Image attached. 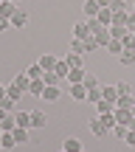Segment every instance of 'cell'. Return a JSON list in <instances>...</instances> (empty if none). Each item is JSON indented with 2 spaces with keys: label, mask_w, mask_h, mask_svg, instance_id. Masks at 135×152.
I'll use <instances>...</instances> for the list:
<instances>
[{
  "label": "cell",
  "mask_w": 135,
  "mask_h": 152,
  "mask_svg": "<svg viewBox=\"0 0 135 152\" xmlns=\"http://www.w3.org/2000/svg\"><path fill=\"white\" fill-rule=\"evenodd\" d=\"M110 34H113V39H124L130 34V28L127 26H110Z\"/></svg>",
  "instance_id": "21"
},
{
  "label": "cell",
  "mask_w": 135,
  "mask_h": 152,
  "mask_svg": "<svg viewBox=\"0 0 135 152\" xmlns=\"http://www.w3.org/2000/svg\"><path fill=\"white\" fill-rule=\"evenodd\" d=\"M0 144H3V149H14L17 147V141H14L11 132H3V135H0Z\"/></svg>",
  "instance_id": "28"
},
{
  "label": "cell",
  "mask_w": 135,
  "mask_h": 152,
  "mask_svg": "<svg viewBox=\"0 0 135 152\" xmlns=\"http://www.w3.org/2000/svg\"><path fill=\"white\" fill-rule=\"evenodd\" d=\"M0 135H3V127H0Z\"/></svg>",
  "instance_id": "46"
},
{
  "label": "cell",
  "mask_w": 135,
  "mask_h": 152,
  "mask_svg": "<svg viewBox=\"0 0 135 152\" xmlns=\"http://www.w3.org/2000/svg\"><path fill=\"white\" fill-rule=\"evenodd\" d=\"M85 42V54H93V51L99 48V42H96V37H87V39H82Z\"/></svg>",
  "instance_id": "33"
},
{
  "label": "cell",
  "mask_w": 135,
  "mask_h": 152,
  "mask_svg": "<svg viewBox=\"0 0 135 152\" xmlns=\"http://www.w3.org/2000/svg\"><path fill=\"white\" fill-rule=\"evenodd\" d=\"M107 51H110V54H115V56H121V54H124V42H121V39H110Z\"/></svg>",
  "instance_id": "25"
},
{
  "label": "cell",
  "mask_w": 135,
  "mask_h": 152,
  "mask_svg": "<svg viewBox=\"0 0 135 152\" xmlns=\"http://www.w3.org/2000/svg\"><path fill=\"white\" fill-rule=\"evenodd\" d=\"M62 152H65V149H62Z\"/></svg>",
  "instance_id": "53"
},
{
  "label": "cell",
  "mask_w": 135,
  "mask_h": 152,
  "mask_svg": "<svg viewBox=\"0 0 135 152\" xmlns=\"http://www.w3.org/2000/svg\"><path fill=\"white\" fill-rule=\"evenodd\" d=\"M85 68H70V73H68V82L70 85H82V82H85Z\"/></svg>",
  "instance_id": "10"
},
{
  "label": "cell",
  "mask_w": 135,
  "mask_h": 152,
  "mask_svg": "<svg viewBox=\"0 0 135 152\" xmlns=\"http://www.w3.org/2000/svg\"><path fill=\"white\" fill-rule=\"evenodd\" d=\"M82 85H85L87 90H93V87H99V79H96L93 73H85V82H82Z\"/></svg>",
  "instance_id": "34"
},
{
  "label": "cell",
  "mask_w": 135,
  "mask_h": 152,
  "mask_svg": "<svg viewBox=\"0 0 135 152\" xmlns=\"http://www.w3.org/2000/svg\"><path fill=\"white\" fill-rule=\"evenodd\" d=\"M132 115H135V107H132Z\"/></svg>",
  "instance_id": "48"
},
{
  "label": "cell",
  "mask_w": 135,
  "mask_h": 152,
  "mask_svg": "<svg viewBox=\"0 0 135 152\" xmlns=\"http://www.w3.org/2000/svg\"><path fill=\"white\" fill-rule=\"evenodd\" d=\"M56 62H59V59H56L54 54H42L39 65H42V71H54V68H56Z\"/></svg>",
  "instance_id": "16"
},
{
  "label": "cell",
  "mask_w": 135,
  "mask_h": 152,
  "mask_svg": "<svg viewBox=\"0 0 135 152\" xmlns=\"http://www.w3.org/2000/svg\"><path fill=\"white\" fill-rule=\"evenodd\" d=\"M70 99H76V102H87V87L85 85H70Z\"/></svg>",
  "instance_id": "9"
},
{
  "label": "cell",
  "mask_w": 135,
  "mask_h": 152,
  "mask_svg": "<svg viewBox=\"0 0 135 152\" xmlns=\"http://www.w3.org/2000/svg\"><path fill=\"white\" fill-rule=\"evenodd\" d=\"M115 107H121V110H132V107H135V99H132V96H118Z\"/></svg>",
  "instance_id": "24"
},
{
  "label": "cell",
  "mask_w": 135,
  "mask_h": 152,
  "mask_svg": "<svg viewBox=\"0 0 135 152\" xmlns=\"http://www.w3.org/2000/svg\"><path fill=\"white\" fill-rule=\"evenodd\" d=\"M3 3H11V0H3Z\"/></svg>",
  "instance_id": "47"
},
{
  "label": "cell",
  "mask_w": 135,
  "mask_h": 152,
  "mask_svg": "<svg viewBox=\"0 0 135 152\" xmlns=\"http://www.w3.org/2000/svg\"><path fill=\"white\" fill-rule=\"evenodd\" d=\"M42 82H45V87H51V85H59L62 79H59L54 71H45V73H42Z\"/></svg>",
  "instance_id": "29"
},
{
  "label": "cell",
  "mask_w": 135,
  "mask_h": 152,
  "mask_svg": "<svg viewBox=\"0 0 135 152\" xmlns=\"http://www.w3.org/2000/svg\"><path fill=\"white\" fill-rule=\"evenodd\" d=\"M130 23V11H113V26H127Z\"/></svg>",
  "instance_id": "20"
},
{
  "label": "cell",
  "mask_w": 135,
  "mask_h": 152,
  "mask_svg": "<svg viewBox=\"0 0 135 152\" xmlns=\"http://www.w3.org/2000/svg\"><path fill=\"white\" fill-rule=\"evenodd\" d=\"M14 104H17V102H14V99H9V96H6V99H0V107H3L6 113H14Z\"/></svg>",
  "instance_id": "35"
},
{
  "label": "cell",
  "mask_w": 135,
  "mask_h": 152,
  "mask_svg": "<svg viewBox=\"0 0 135 152\" xmlns=\"http://www.w3.org/2000/svg\"><path fill=\"white\" fill-rule=\"evenodd\" d=\"M87 37H93L90 26H87V23H76L73 26V39H87Z\"/></svg>",
  "instance_id": "7"
},
{
  "label": "cell",
  "mask_w": 135,
  "mask_h": 152,
  "mask_svg": "<svg viewBox=\"0 0 135 152\" xmlns=\"http://www.w3.org/2000/svg\"><path fill=\"white\" fill-rule=\"evenodd\" d=\"M82 152H87V149H82Z\"/></svg>",
  "instance_id": "50"
},
{
  "label": "cell",
  "mask_w": 135,
  "mask_h": 152,
  "mask_svg": "<svg viewBox=\"0 0 135 152\" xmlns=\"http://www.w3.org/2000/svg\"><path fill=\"white\" fill-rule=\"evenodd\" d=\"M87 102H90V104H99V102H101V87H93V90H87Z\"/></svg>",
  "instance_id": "31"
},
{
  "label": "cell",
  "mask_w": 135,
  "mask_h": 152,
  "mask_svg": "<svg viewBox=\"0 0 135 152\" xmlns=\"http://www.w3.org/2000/svg\"><path fill=\"white\" fill-rule=\"evenodd\" d=\"M96 20H99V26L110 28V26H113V11H110V9H101V11H99V17H96Z\"/></svg>",
  "instance_id": "15"
},
{
  "label": "cell",
  "mask_w": 135,
  "mask_h": 152,
  "mask_svg": "<svg viewBox=\"0 0 135 152\" xmlns=\"http://www.w3.org/2000/svg\"><path fill=\"white\" fill-rule=\"evenodd\" d=\"M23 93H28V90H23L17 82H11V85L6 87V96H9V99H14V102H20V99H23Z\"/></svg>",
  "instance_id": "11"
},
{
  "label": "cell",
  "mask_w": 135,
  "mask_h": 152,
  "mask_svg": "<svg viewBox=\"0 0 135 152\" xmlns=\"http://www.w3.org/2000/svg\"><path fill=\"white\" fill-rule=\"evenodd\" d=\"M11 135H14V141H17V144H28V130H26V127H17Z\"/></svg>",
  "instance_id": "27"
},
{
  "label": "cell",
  "mask_w": 135,
  "mask_h": 152,
  "mask_svg": "<svg viewBox=\"0 0 135 152\" xmlns=\"http://www.w3.org/2000/svg\"><path fill=\"white\" fill-rule=\"evenodd\" d=\"M28 93H31V96H37V99H42V93H45V82H42V79H31Z\"/></svg>",
  "instance_id": "12"
},
{
  "label": "cell",
  "mask_w": 135,
  "mask_h": 152,
  "mask_svg": "<svg viewBox=\"0 0 135 152\" xmlns=\"http://www.w3.org/2000/svg\"><path fill=\"white\" fill-rule=\"evenodd\" d=\"M127 130H130V127H124V124H115V127H113V132H115V135L121 138V141H124V135H127Z\"/></svg>",
  "instance_id": "40"
},
{
  "label": "cell",
  "mask_w": 135,
  "mask_h": 152,
  "mask_svg": "<svg viewBox=\"0 0 135 152\" xmlns=\"http://www.w3.org/2000/svg\"><path fill=\"white\" fill-rule=\"evenodd\" d=\"M0 99H6V87L3 85H0Z\"/></svg>",
  "instance_id": "45"
},
{
  "label": "cell",
  "mask_w": 135,
  "mask_h": 152,
  "mask_svg": "<svg viewBox=\"0 0 135 152\" xmlns=\"http://www.w3.org/2000/svg\"><path fill=\"white\" fill-rule=\"evenodd\" d=\"M101 99H107V102H118V90H115V85H107V87H101Z\"/></svg>",
  "instance_id": "17"
},
{
  "label": "cell",
  "mask_w": 135,
  "mask_h": 152,
  "mask_svg": "<svg viewBox=\"0 0 135 152\" xmlns=\"http://www.w3.org/2000/svg\"><path fill=\"white\" fill-rule=\"evenodd\" d=\"M121 42H124V48H130V51H135V34H127V37L121 39Z\"/></svg>",
  "instance_id": "39"
},
{
  "label": "cell",
  "mask_w": 135,
  "mask_h": 152,
  "mask_svg": "<svg viewBox=\"0 0 135 152\" xmlns=\"http://www.w3.org/2000/svg\"><path fill=\"white\" fill-rule=\"evenodd\" d=\"M99 118H101V121H104V127H107V130H110V132H113V127H115V124H118V121H115V115H113V113H104V115H99Z\"/></svg>",
  "instance_id": "32"
},
{
  "label": "cell",
  "mask_w": 135,
  "mask_h": 152,
  "mask_svg": "<svg viewBox=\"0 0 135 152\" xmlns=\"http://www.w3.org/2000/svg\"><path fill=\"white\" fill-rule=\"evenodd\" d=\"M0 149H3V144H0Z\"/></svg>",
  "instance_id": "49"
},
{
  "label": "cell",
  "mask_w": 135,
  "mask_h": 152,
  "mask_svg": "<svg viewBox=\"0 0 135 152\" xmlns=\"http://www.w3.org/2000/svg\"><path fill=\"white\" fill-rule=\"evenodd\" d=\"M70 54H85V42L82 39H73L70 42Z\"/></svg>",
  "instance_id": "38"
},
{
  "label": "cell",
  "mask_w": 135,
  "mask_h": 152,
  "mask_svg": "<svg viewBox=\"0 0 135 152\" xmlns=\"http://www.w3.org/2000/svg\"><path fill=\"white\" fill-rule=\"evenodd\" d=\"M42 65H39V62H37V65H31V68H26V76H28V79H42Z\"/></svg>",
  "instance_id": "22"
},
{
  "label": "cell",
  "mask_w": 135,
  "mask_h": 152,
  "mask_svg": "<svg viewBox=\"0 0 135 152\" xmlns=\"http://www.w3.org/2000/svg\"><path fill=\"white\" fill-rule=\"evenodd\" d=\"M54 73L59 76V79H68V73H70L68 62H65V59H59V62H56V68H54Z\"/></svg>",
  "instance_id": "23"
},
{
  "label": "cell",
  "mask_w": 135,
  "mask_h": 152,
  "mask_svg": "<svg viewBox=\"0 0 135 152\" xmlns=\"http://www.w3.org/2000/svg\"><path fill=\"white\" fill-rule=\"evenodd\" d=\"M45 124H48V115H45L42 110H31V127H37V130H45Z\"/></svg>",
  "instance_id": "2"
},
{
  "label": "cell",
  "mask_w": 135,
  "mask_h": 152,
  "mask_svg": "<svg viewBox=\"0 0 135 152\" xmlns=\"http://www.w3.org/2000/svg\"><path fill=\"white\" fill-rule=\"evenodd\" d=\"M115 90H118V96H132V87L127 85V82H118V85H115Z\"/></svg>",
  "instance_id": "36"
},
{
  "label": "cell",
  "mask_w": 135,
  "mask_h": 152,
  "mask_svg": "<svg viewBox=\"0 0 135 152\" xmlns=\"http://www.w3.org/2000/svg\"><path fill=\"white\" fill-rule=\"evenodd\" d=\"M124 144H127V147H135V130H127V135H124Z\"/></svg>",
  "instance_id": "42"
},
{
  "label": "cell",
  "mask_w": 135,
  "mask_h": 152,
  "mask_svg": "<svg viewBox=\"0 0 135 152\" xmlns=\"http://www.w3.org/2000/svg\"><path fill=\"white\" fill-rule=\"evenodd\" d=\"M65 62H68V68H82V54H68Z\"/></svg>",
  "instance_id": "30"
},
{
  "label": "cell",
  "mask_w": 135,
  "mask_h": 152,
  "mask_svg": "<svg viewBox=\"0 0 135 152\" xmlns=\"http://www.w3.org/2000/svg\"><path fill=\"white\" fill-rule=\"evenodd\" d=\"M82 11L87 14V20H93V17H99V11H101V6H99L96 0H85V6H82Z\"/></svg>",
  "instance_id": "5"
},
{
  "label": "cell",
  "mask_w": 135,
  "mask_h": 152,
  "mask_svg": "<svg viewBox=\"0 0 135 152\" xmlns=\"http://www.w3.org/2000/svg\"><path fill=\"white\" fill-rule=\"evenodd\" d=\"M96 110H99V115H104V113H113L115 104H113V102H107V99H101V102L96 104Z\"/></svg>",
  "instance_id": "26"
},
{
  "label": "cell",
  "mask_w": 135,
  "mask_h": 152,
  "mask_svg": "<svg viewBox=\"0 0 135 152\" xmlns=\"http://www.w3.org/2000/svg\"><path fill=\"white\" fill-rule=\"evenodd\" d=\"M11 28V20H6V17H0V31H9Z\"/></svg>",
  "instance_id": "43"
},
{
  "label": "cell",
  "mask_w": 135,
  "mask_h": 152,
  "mask_svg": "<svg viewBox=\"0 0 135 152\" xmlns=\"http://www.w3.org/2000/svg\"><path fill=\"white\" fill-rule=\"evenodd\" d=\"M113 115H115V121H118V124H124V127H130V121L135 118L132 110H121V107H115V110H113Z\"/></svg>",
  "instance_id": "3"
},
{
  "label": "cell",
  "mask_w": 135,
  "mask_h": 152,
  "mask_svg": "<svg viewBox=\"0 0 135 152\" xmlns=\"http://www.w3.org/2000/svg\"><path fill=\"white\" fill-rule=\"evenodd\" d=\"M110 11H127L124 0H113V3H110Z\"/></svg>",
  "instance_id": "41"
},
{
  "label": "cell",
  "mask_w": 135,
  "mask_h": 152,
  "mask_svg": "<svg viewBox=\"0 0 135 152\" xmlns=\"http://www.w3.org/2000/svg\"><path fill=\"white\" fill-rule=\"evenodd\" d=\"M62 149H65V152H82L85 147H82L79 138H65V141H62Z\"/></svg>",
  "instance_id": "13"
},
{
  "label": "cell",
  "mask_w": 135,
  "mask_h": 152,
  "mask_svg": "<svg viewBox=\"0 0 135 152\" xmlns=\"http://www.w3.org/2000/svg\"><path fill=\"white\" fill-rule=\"evenodd\" d=\"M14 82H17V85H20V87H23V90H28V85H31V79H28V76H26V71H23L20 76H14Z\"/></svg>",
  "instance_id": "37"
},
{
  "label": "cell",
  "mask_w": 135,
  "mask_h": 152,
  "mask_svg": "<svg viewBox=\"0 0 135 152\" xmlns=\"http://www.w3.org/2000/svg\"><path fill=\"white\" fill-rule=\"evenodd\" d=\"M14 121H17V127H31V113L28 110H14Z\"/></svg>",
  "instance_id": "6"
},
{
  "label": "cell",
  "mask_w": 135,
  "mask_h": 152,
  "mask_svg": "<svg viewBox=\"0 0 135 152\" xmlns=\"http://www.w3.org/2000/svg\"><path fill=\"white\" fill-rule=\"evenodd\" d=\"M118 59H121V65H124V68H132V65H135V51L124 48V54H121Z\"/></svg>",
  "instance_id": "19"
},
{
  "label": "cell",
  "mask_w": 135,
  "mask_h": 152,
  "mask_svg": "<svg viewBox=\"0 0 135 152\" xmlns=\"http://www.w3.org/2000/svg\"><path fill=\"white\" fill-rule=\"evenodd\" d=\"M42 99H45V102H59V99H62V90H59V85H51V87H45Z\"/></svg>",
  "instance_id": "8"
},
{
  "label": "cell",
  "mask_w": 135,
  "mask_h": 152,
  "mask_svg": "<svg viewBox=\"0 0 135 152\" xmlns=\"http://www.w3.org/2000/svg\"><path fill=\"white\" fill-rule=\"evenodd\" d=\"M93 37H96L99 48H107V45H110V39H113V34H110V28H99V31L93 34Z\"/></svg>",
  "instance_id": "4"
},
{
  "label": "cell",
  "mask_w": 135,
  "mask_h": 152,
  "mask_svg": "<svg viewBox=\"0 0 135 152\" xmlns=\"http://www.w3.org/2000/svg\"><path fill=\"white\" fill-rule=\"evenodd\" d=\"M0 3H3V0H0Z\"/></svg>",
  "instance_id": "52"
},
{
  "label": "cell",
  "mask_w": 135,
  "mask_h": 152,
  "mask_svg": "<svg viewBox=\"0 0 135 152\" xmlns=\"http://www.w3.org/2000/svg\"><path fill=\"white\" fill-rule=\"evenodd\" d=\"M99 6H101V9H110V3H113V0H96Z\"/></svg>",
  "instance_id": "44"
},
{
  "label": "cell",
  "mask_w": 135,
  "mask_h": 152,
  "mask_svg": "<svg viewBox=\"0 0 135 152\" xmlns=\"http://www.w3.org/2000/svg\"><path fill=\"white\" fill-rule=\"evenodd\" d=\"M28 23V11H23V9H17V14L11 17V28H23Z\"/></svg>",
  "instance_id": "14"
},
{
  "label": "cell",
  "mask_w": 135,
  "mask_h": 152,
  "mask_svg": "<svg viewBox=\"0 0 135 152\" xmlns=\"http://www.w3.org/2000/svg\"><path fill=\"white\" fill-rule=\"evenodd\" d=\"M132 11H135V6H132Z\"/></svg>",
  "instance_id": "51"
},
{
  "label": "cell",
  "mask_w": 135,
  "mask_h": 152,
  "mask_svg": "<svg viewBox=\"0 0 135 152\" xmlns=\"http://www.w3.org/2000/svg\"><path fill=\"white\" fill-rule=\"evenodd\" d=\"M14 14H17V6H14V3H0V17H6V20H11Z\"/></svg>",
  "instance_id": "18"
},
{
  "label": "cell",
  "mask_w": 135,
  "mask_h": 152,
  "mask_svg": "<svg viewBox=\"0 0 135 152\" xmlns=\"http://www.w3.org/2000/svg\"><path fill=\"white\" fill-rule=\"evenodd\" d=\"M87 127H90V132H93V135H96V138H104V135H107V127H104V121L101 118H90V124H87Z\"/></svg>",
  "instance_id": "1"
}]
</instances>
